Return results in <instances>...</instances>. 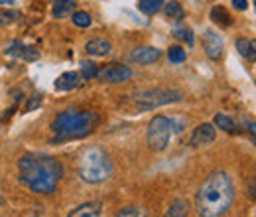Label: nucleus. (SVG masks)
<instances>
[{"label":"nucleus","mask_w":256,"mask_h":217,"mask_svg":"<svg viewBox=\"0 0 256 217\" xmlns=\"http://www.w3.org/2000/svg\"><path fill=\"white\" fill-rule=\"evenodd\" d=\"M211 20L215 24H219V26H224V28L232 24V18H230V14H228V10L224 6H213L211 8Z\"/></svg>","instance_id":"obj_16"},{"label":"nucleus","mask_w":256,"mask_h":217,"mask_svg":"<svg viewBox=\"0 0 256 217\" xmlns=\"http://www.w3.org/2000/svg\"><path fill=\"white\" fill-rule=\"evenodd\" d=\"M96 73H98V69H96V65L93 62L81 63V73H79V75H81L83 79H87V81H89V79H95Z\"/></svg>","instance_id":"obj_24"},{"label":"nucleus","mask_w":256,"mask_h":217,"mask_svg":"<svg viewBox=\"0 0 256 217\" xmlns=\"http://www.w3.org/2000/svg\"><path fill=\"white\" fill-rule=\"evenodd\" d=\"M77 170L83 182L87 184H100L104 182L110 172H112V162L108 154L98 148V146H91L87 150H83L79 160H77Z\"/></svg>","instance_id":"obj_4"},{"label":"nucleus","mask_w":256,"mask_h":217,"mask_svg":"<svg viewBox=\"0 0 256 217\" xmlns=\"http://www.w3.org/2000/svg\"><path fill=\"white\" fill-rule=\"evenodd\" d=\"M254 10H256V0H254Z\"/></svg>","instance_id":"obj_34"},{"label":"nucleus","mask_w":256,"mask_h":217,"mask_svg":"<svg viewBox=\"0 0 256 217\" xmlns=\"http://www.w3.org/2000/svg\"><path fill=\"white\" fill-rule=\"evenodd\" d=\"M184 99V93L178 89H146L134 95V105L138 111H152L156 107L172 105Z\"/></svg>","instance_id":"obj_5"},{"label":"nucleus","mask_w":256,"mask_h":217,"mask_svg":"<svg viewBox=\"0 0 256 217\" xmlns=\"http://www.w3.org/2000/svg\"><path fill=\"white\" fill-rule=\"evenodd\" d=\"M248 195H250L252 199H256V182H252V184L248 186Z\"/></svg>","instance_id":"obj_31"},{"label":"nucleus","mask_w":256,"mask_h":217,"mask_svg":"<svg viewBox=\"0 0 256 217\" xmlns=\"http://www.w3.org/2000/svg\"><path fill=\"white\" fill-rule=\"evenodd\" d=\"M215 126H219V128L224 130V132H236V126H234V123H232V119H228V117L223 115V113L215 115Z\"/></svg>","instance_id":"obj_21"},{"label":"nucleus","mask_w":256,"mask_h":217,"mask_svg":"<svg viewBox=\"0 0 256 217\" xmlns=\"http://www.w3.org/2000/svg\"><path fill=\"white\" fill-rule=\"evenodd\" d=\"M20 180L32 189L34 193H52L56 191L58 182L64 176V166L52 156L26 154L18 162Z\"/></svg>","instance_id":"obj_2"},{"label":"nucleus","mask_w":256,"mask_h":217,"mask_svg":"<svg viewBox=\"0 0 256 217\" xmlns=\"http://www.w3.org/2000/svg\"><path fill=\"white\" fill-rule=\"evenodd\" d=\"M174 36L178 40H184L188 46H193V32L190 28H176L174 30Z\"/></svg>","instance_id":"obj_26"},{"label":"nucleus","mask_w":256,"mask_h":217,"mask_svg":"<svg viewBox=\"0 0 256 217\" xmlns=\"http://www.w3.org/2000/svg\"><path fill=\"white\" fill-rule=\"evenodd\" d=\"M252 46H254V48H256V40H252Z\"/></svg>","instance_id":"obj_33"},{"label":"nucleus","mask_w":256,"mask_h":217,"mask_svg":"<svg viewBox=\"0 0 256 217\" xmlns=\"http://www.w3.org/2000/svg\"><path fill=\"white\" fill-rule=\"evenodd\" d=\"M71 20H73V24H75L77 28H89V26H91V16H89L87 12H83V10L73 12Z\"/></svg>","instance_id":"obj_23"},{"label":"nucleus","mask_w":256,"mask_h":217,"mask_svg":"<svg viewBox=\"0 0 256 217\" xmlns=\"http://www.w3.org/2000/svg\"><path fill=\"white\" fill-rule=\"evenodd\" d=\"M162 58V52L158 48H150V46H142L130 52V62L140 63V65H150L156 63Z\"/></svg>","instance_id":"obj_10"},{"label":"nucleus","mask_w":256,"mask_h":217,"mask_svg":"<svg viewBox=\"0 0 256 217\" xmlns=\"http://www.w3.org/2000/svg\"><path fill=\"white\" fill-rule=\"evenodd\" d=\"M246 130H248V134H250V140L256 144V123L254 121H246Z\"/></svg>","instance_id":"obj_29"},{"label":"nucleus","mask_w":256,"mask_h":217,"mask_svg":"<svg viewBox=\"0 0 256 217\" xmlns=\"http://www.w3.org/2000/svg\"><path fill=\"white\" fill-rule=\"evenodd\" d=\"M234 186L226 172L209 174L195 193V209L201 217H221L232 205Z\"/></svg>","instance_id":"obj_1"},{"label":"nucleus","mask_w":256,"mask_h":217,"mask_svg":"<svg viewBox=\"0 0 256 217\" xmlns=\"http://www.w3.org/2000/svg\"><path fill=\"white\" fill-rule=\"evenodd\" d=\"M98 123V115L95 111H77V109H67L56 117L52 123V130L56 132L54 142H65V140H75L91 134Z\"/></svg>","instance_id":"obj_3"},{"label":"nucleus","mask_w":256,"mask_h":217,"mask_svg":"<svg viewBox=\"0 0 256 217\" xmlns=\"http://www.w3.org/2000/svg\"><path fill=\"white\" fill-rule=\"evenodd\" d=\"M18 18V12H12V10H2L0 8V26H8V24H14Z\"/></svg>","instance_id":"obj_27"},{"label":"nucleus","mask_w":256,"mask_h":217,"mask_svg":"<svg viewBox=\"0 0 256 217\" xmlns=\"http://www.w3.org/2000/svg\"><path fill=\"white\" fill-rule=\"evenodd\" d=\"M186 58H188V54H186V50L182 46H172L168 50V60L172 63H184Z\"/></svg>","instance_id":"obj_22"},{"label":"nucleus","mask_w":256,"mask_h":217,"mask_svg":"<svg viewBox=\"0 0 256 217\" xmlns=\"http://www.w3.org/2000/svg\"><path fill=\"white\" fill-rule=\"evenodd\" d=\"M138 8H140V12H144L146 16H154L156 12H160L162 0H138Z\"/></svg>","instance_id":"obj_20"},{"label":"nucleus","mask_w":256,"mask_h":217,"mask_svg":"<svg viewBox=\"0 0 256 217\" xmlns=\"http://www.w3.org/2000/svg\"><path fill=\"white\" fill-rule=\"evenodd\" d=\"M188 209H190V205H188L186 199H176V201L168 207V211H166L164 217H186L188 215Z\"/></svg>","instance_id":"obj_19"},{"label":"nucleus","mask_w":256,"mask_h":217,"mask_svg":"<svg viewBox=\"0 0 256 217\" xmlns=\"http://www.w3.org/2000/svg\"><path fill=\"white\" fill-rule=\"evenodd\" d=\"M67 217H100V203H96V201L83 203V205L75 207Z\"/></svg>","instance_id":"obj_14"},{"label":"nucleus","mask_w":256,"mask_h":217,"mask_svg":"<svg viewBox=\"0 0 256 217\" xmlns=\"http://www.w3.org/2000/svg\"><path fill=\"white\" fill-rule=\"evenodd\" d=\"M116 217H148L146 215V211L142 209V207H138V205H128V207H122Z\"/></svg>","instance_id":"obj_25"},{"label":"nucleus","mask_w":256,"mask_h":217,"mask_svg":"<svg viewBox=\"0 0 256 217\" xmlns=\"http://www.w3.org/2000/svg\"><path fill=\"white\" fill-rule=\"evenodd\" d=\"M232 6L236 8V10H246L248 8V0H232Z\"/></svg>","instance_id":"obj_30"},{"label":"nucleus","mask_w":256,"mask_h":217,"mask_svg":"<svg viewBox=\"0 0 256 217\" xmlns=\"http://www.w3.org/2000/svg\"><path fill=\"white\" fill-rule=\"evenodd\" d=\"M110 50H112L110 42L100 40V38H96V40H89V42L85 44V52H87L89 56H93V58H104V56H108V54H110Z\"/></svg>","instance_id":"obj_13"},{"label":"nucleus","mask_w":256,"mask_h":217,"mask_svg":"<svg viewBox=\"0 0 256 217\" xmlns=\"http://www.w3.org/2000/svg\"><path fill=\"white\" fill-rule=\"evenodd\" d=\"M215 140V126L209 123L199 124L197 128H193L192 138H190V144L192 146H207Z\"/></svg>","instance_id":"obj_9"},{"label":"nucleus","mask_w":256,"mask_h":217,"mask_svg":"<svg viewBox=\"0 0 256 217\" xmlns=\"http://www.w3.org/2000/svg\"><path fill=\"white\" fill-rule=\"evenodd\" d=\"M14 0H0V6H12Z\"/></svg>","instance_id":"obj_32"},{"label":"nucleus","mask_w":256,"mask_h":217,"mask_svg":"<svg viewBox=\"0 0 256 217\" xmlns=\"http://www.w3.org/2000/svg\"><path fill=\"white\" fill-rule=\"evenodd\" d=\"M96 77L102 83H122V81H128L132 77V69L122 65V63H108L102 69H98Z\"/></svg>","instance_id":"obj_7"},{"label":"nucleus","mask_w":256,"mask_h":217,"mask_svg":"<svg viewBox=\"0 0 256 217\" xmlns=\"http://www.w3.org/2000/svg\"><path fill=\"white\" fill-rule=\"evenodd\" d=\"M4 54H6V56H14V58H22V60H26V62H36V60L40 58V52H38L36 48L24 46V44L18 42V40L10 42V44L6 46V52H4Z\"/></svg>","instance_id":"obj_11"},{"label":"nucleus","mask_w":256,"mask_h":217,"mask_svg":"<svg viewBox=\"0 0 256 217\" xmlns=\"http://www.w3.org/2000/svg\"><path fill=\"white\" fill-rule=\"evenodd\" d=\"M79 85H81V75L75 71H65L54 83V87L58 91H71V89H77Z\"/></svg>","instance_id":"obj_12"},{"label":"nucleus","mask_w":256,"mask_h":217,"mask_svg":"<svg viewBox=\"0 0 256 217\" xmlns=\"http://www.w3.org/2000/svg\"><path fill=\"white\" fill-rule=\"evenodd\" d=\"M174 134V124L172 119L164 117V115H156L150 124H148V132H146V140H148V146L156 152H162L168 148L170 144V138Z\"/></svg>","instance_id":"obj_6"},{"label":"nucleus","mask_w":256,"mask_h":217,"mask_svg":"<svg viewBox=\"0 0 256 217\" xmlns=\"http://www.w3.org/2000/svg\"><path fill=\"white\" fill-rule=\"evenodd\" d=\"M164 14H166V18H170V20H182V18L186 16V12H184V8H182V4H180L178 0L166 2Z\"/></svg>","instance_id":"obj_17"},{"label":"nucleus","mask_w":256,"mask_h":217,"mask_svg":"<svg viewBox=\"0 0 256 217\" xmlns=\"http://www.w3.org/2000/svg\"><path fill=\"white\" fill-rule=\"evenodd\" d=\"M40 105H42V95L36 93V95H32V97L28 99V103L24 105V111H26V113H28V111H34V109H38Z\"/></svg>","instance_id":"obj_28"},{"label":"nucleus","mask_w":256,"mask_h":217,"mask_svg":"<svg viewBox=\"0 0 256 217\" xmlns=\"http://www.w3.org/2000/svg\"><path fill=\"white\" fill-rule=\"evenodd\" d=\"M236 50H238V54H240L246 62H256V48L252 46V40L238 38V40H236Z\"/></svg>","instance_id":"obj_15"},{"label":"nucleus","mask_w":256,"mask_h":217,"mask_svg":"<svg viewBox=\"0 0 256 217\" xmlns=\"http://www.w3.org/2000/svg\"><path fill=\"white\" fill-rule=\"evenodd\" d=\"M203 50H205L209 60H219L223 56V40H221V36L215 34L213 30L203 32Z\"/></svg>","instance_id":"obj_8"},{"label":"nucleus","mask_w":256,"mask_h":217,"mask_svg":"<svg viewBox=\"0 0 256 217\" xmlns=\"http://www.w3.org/2000/svg\"><path fill=\"white\" fill-rule=\"evenodd\" d=\"M73 10H75V2H73V0H56L52 12H54L56 18H65V16H69Z\"/></svg>","instance_id":"obj_18"}]
</instances>
